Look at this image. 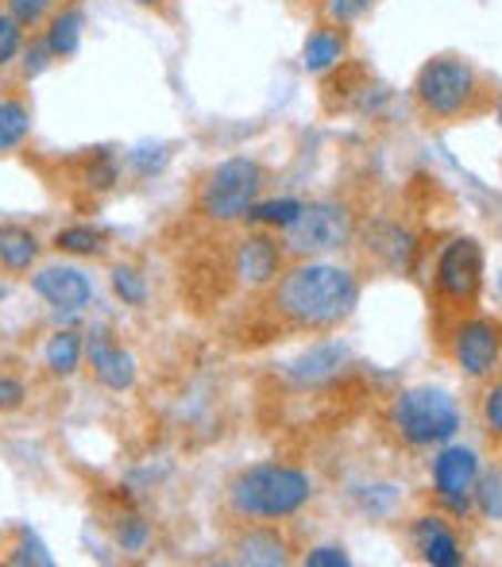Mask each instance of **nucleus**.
<instances>
[{"label":"nucleus","instance_id":"nucleus-7","mask_svg":"<svg viewBox=\"0 0 502 567\" xmlns=\"http://www.w3.org/2000/svg\"><path fill=\"white\" fill-rule=\"evenodd\" d=\"M290 259H325L356 239V213L345 202H306L294 225L278 231Z\"/></svg>","mask_w":502,"mask_h":567},{"label":"nucleus","instance_id":"nucleus-20","mask_svg":"<svg viewBox=\"0 0 502 567\" xmlns=\"http://www.w3.org/2000/svg\"><path fill=\"white\" fill-rule=\"evenodd\" d=\"M31 127H35V113H31V101L23 93L8 90L0 93V155H12L23 143L31 140Z\"/></svg>","mask_w":502,"mask_h":567},{"label":"nucleus","instance_id":"nucleus-22","mask_svg":"<svg viewBox=\"0 0 502 567\" xmlns=\"http://www.w3.org/2000/svg\"><path fill=\"white\" fill-rule=\"evenodd\" d=\"M54 251L74 255V259H98V255L109 251V239L93 225H66L54 231Z\"/></svg>","mask_w":502,"mask_h":567},{"label":"nucleus","instance_id":"nucleus-33","mask_svg":"<svg viewBox=\"0 0 502 567\" xmlns=\"http://www.w3.org/2000/svg\"><path fill=\"white\" fill-rule=\"evenodd\" d=\"M116 178H121V166H116V158L105 155V151H101V155L90 163V171H85V182H90L93 189H109Z\"/></svg>","mask_w":502,"mask_h":567},{"label":"nucleus","instance_id":"nucleus-32","mask_svg":"<svg viewBox=\"0 0 502 567\" xmlns=\"http://www.w3.org/2000/svg\"><path fill=\"white\" fill-rule=\"evenodd\" d=\"M301 564L306 567H348L352 564V556H348L345 545H317L301 556Z\"/></svg>","mask_w":502,"mask_h":567},{"label":"nucleus","instance_id":"nucleus-1","mask_svg":"<svg viewBox=\"0 0 502 567\" xmlns=\"http://www.w3.org/2000/svg\"><path fill=\"white\" fill-rule=\"evenodd\" d=\"M263 293V306L283 329L325 337L360 306V275L329 259H294Z\"/></svg>","mask_w":502,"mask_h":567},{"label":"nucleus","instance_id":"nucleus-21","mask_svg":"<svg viewBox=\"0 0 502 567\" xmlns=\"http://www.w3.org/2000/svg\"><path fill=\"white\" fill-rule=\"evenodd\" d=\"M43 367L54 379H74L85 367V337L78 329H59L43 343Z\"/></svg>","mask_w":502,"mask_h":567},{"label":"nucleus","instance_id":"nucleus-30","mask_svg":"<svg viewBox=\"0 0 502 567\" xmlns=\"http://www.w3.org/2000/svg\"><path fill=\"white\" fill-rule=\"evenodd\" d=\"M51 62H54V54H51V47H47L43 31H39V35H31L28 43H23V51H20L23 82H35V78L43 74V70L51 66Z\"/></svg>","mask_w":502,"mask_h":567},{"label":"nucleus","instance_id":"nucleus-12","mask_svg":"<svg viewBox=\"0 0 502 567\" xmlns=\"http://www.w3.org/2000/svg\"><path fill=\"white\" fill-rule=\"evenodd\" d=\"M410 545L418 553V560L433 567H460L464 564V540L452 529L449 514L433 509V514H418L410 522Z\"/></svg>","mask_w":502,"mask_h":567},{"label":"nucleus","instance_id":"nucleus-29","mask_svg":"<svg viewBox=\"0 0 502 567\" xmlns=\"http://www.w3.org/2000/svg\"><path fill=\"white\" fill-rule=\"evenodd\" d=\"M66 4V0H4V8L16 16V20L23 23L28 31H35V28H43L47 20H51L59 8Z\"/></svg>","mask_w":502,"mask_h":567},{"label":"nucleus","instance_id":"nucleus-34","mask_svg":"<svg viewBox=\"0 0 502 567\" xmlns=\"http://www.w3.org/2000/svg\"><path fill=\"white\" fill-rule=\"evenodd\" d=\"M8 564H39V567H51V556H47L43 540H35L31 533H23L20 545H16L12 556H8Z\"/></svg>","mask_w":502,"mask_h":567},{"label":"nucleus","instance_id":"nucleus-6","mask_svg":"<svg viewBox=\"0 0 502 567\" xmlns=\"http://www.w3.org/2000/svg\"><path fill=\"white\" fill-rule=\"evenodd\" d=\"M263 186H267V171H263L259 158L248 155L225 158V163L209 166L202 174L194 194V213L217 228L244 225L252 205L263 197Z\"/></svg>","mask_w":502,"mask_h":567},{"label":"nucleus","instance_id":"nucleus-3","mask_svg":"<svg viewBox=\"0 0 502 567\" xmlns=\"http://www.w3.org/2000/svg\"><path fill=\"white\" fill-rule=\"evenodd\" d=\"M317 483L298 463H252L225 486V506L236 522H290L314 502Z\"/></svg>","mask_w":502,"mask_h":567},{"label":"nucleus","instance_id":"nucleus-13","mask_svg":"<svg viewBox=\"0 0 502 567\" xmlns=\"http://www.w3.org/2000/svg\"><path fill=\"white\" fill-rule=\"evenodd\" d=\"M233 560L248 567H286L294 560V540L278 529V522H244L233 537Z\"/></svg>","mask_w":502,"mask_h":567},{"label":"nucleus","instance_id":"nucleus-26","mask_svg":"<svg viewBox=\"0 0 502 567\" xmlns=\"http://www.w3.org/2000/svg\"><path fill=\"white\" fill-rule=\"evenodd\" d=\"M475 410H480L483 433L502 444V379L499 374L491 382H483V394H480V405H475Z\"/></svg>","mask_w":502,"mask_h":567},{"label":"nucleus","instance_id":"nucleus-36","mask_svg":"<svg viewBox=\"0 0 502 567\" xmlns=\"http://www.w3.org/2000/svg\"><path fill=\"white\" fill-rule=\"evenodd\" d=\"M376 4V0H329V20L332 23H352V20H360L368 8Z\"/></svg>","mask_w":502,"mask_h":567},{"label":"nucleus","instance_id":"nucleus-35","mask_svg":"<svg viewBox=\"0 0 502 567\" xmlns=\"http://www.w3.org/2000/svg\"><path fill=\"white\" fill-rule=\"evenodd\" d=\"M28 402V386L16 374H0V413H16Z\"/></svg>","mask_w":502,"mask_h":567},{"label":"nucleus","instance_id":"nucleus-37","mask_svg":"<svg viewBox=\"0 0 502 567\" xmlns=\"http://www.w3.org/2000/svg\"><path fill=\"white\" fill-rule=\"evenodd\" d=\"M132 4L151 8V12H163V8H166V0H132Z\"/></svg>","mask_w":502,"mask_h":567},{"label":"nucleus","instance_id":"nucleus-15","mask_svg":"<svg viewBox=\"0 0 502 567\" xmlns=\"http://www.w3.org/2000/svg\"><path fill=\"white\" fill-rule=\"evenodd\" d=\"M348 359L352 355H348V348L340 340H317L286 367V379L301 390H317V386H325V382L337 379V374L348 367Z\"/></svg>","mask_w":502,"mask_h":567},{"label":"nucleus","instance_id":"nucleus-2","mask_svg":"<svg viewBox=\"0 0 502 567\" xmlns=\"http://www.w3.org/2000/svg\"><path fill=\"white\" fill-rule=\"evenodd\" d=\"M410 97L429 124H464L495 113L502 90L464 54H433L413 78Z\"/></svg>","mask_w":502,"mask_h":567},{"label":"nucleus","instance_id":"nucleus-17","mask_svg":"<svg viewBox=\"0 0 502 567\" xmlns=\"http://www.w3.org/2000/svg\"><path fill=\"white\" fill-rule=\"evenodd\" d=\"M348 47H352L348 28H345V23L329 20V23H321V28H314L306 35V43H301V66H306L309 74H329V70L345 66Z\"/></svg>","mask_w":502,"mask_h":567},{"label":"nucleus","instance_id":"nucleus-5","mask_svg":"<svg viewBox=\"0 0 502 567\" xmlns=\"http://www.w3.org/2000/svg\"><path fill=\"white\" fill-rule=\"evenodd\" d=\"M483 275H488V259L475 236H452L449 244H441L433 259V306L441 329L480 309Z\"/></svg>","mask_w":502,"mask_h":567},{"label":"nucleus","instance_id":"nucleus-31","mask_svg":"<svg viewBox=\"0 0 502 567\" xmlns=\"http://www.w3.org/2000/svg\"><path fill=\"white\" fill-rule=\"evenodd\" d=\"M166 158H171V151L163 147V143H155V147H151V143H140V147H132L127 151V158L124 163L132 166L135 174H140V178H151V174H158L166 166Z\"/></svg>","mask_w":502,"mask_h":567},{"label":"nucleus","instance_id":"nucleus-9","mask_svg":"<svg viewBox=\"0 0 502 567\" xmlns=\"http://www.w3.org/2000/svg\"><path fill=\"white\" fill-rule=\"evenodd\" d=\"M483 463L480 452L472 444L449 441L441 449H433V463H429V478H433V502L441 514L457 517H472V494H475V478H480Z\"/></svg>","mask_w":502,"mask_h":567},{"label":"nucleus","instance_id":"nucleus-27","mask_svg":"<svg viewBox=\"0 0 502 567\" xmlns=\"http://www.w3.org/2000/svg\"><path fill=\"white\" fill-rule=\"evenodd\" d=\"M113 540H116V548L127 556H140V553H147V545H151V525L143 522L140 514H124L121 522H116V529H113Z\"/></svg>","mask_w":502,"mask_h":567},{"label":"nucleus","instance_id":"nucleus-18","mask_svg":"<svg viewBox=\"0 0 502 567\" xmlns=\"http://www.w3.org/2000/svg\"><path fill=\"white\" fill-rule=\"evenodd\" d=\"M82 35H85V8L82 4H62L51 20L43 23V39L51 47L54 62H66L82 51Z\"/></svg>","mask_w":502,"mask_h":567},{"label":"nucleus","instance_id":"nucleus-25","mask_svg":"<svg viewBox=\"0 0 502 567\" xmlns=\"http://www.w3.org/2000/svg\"><path fill=\"white\" fill-rule=\"evenodd\" d=\"M109 278H113V293L124 301V306H132V309L147 306L151 286H147V278H143L140 267H132V262H116L113 275H109Z\"/></svg>","mask_w":502,"mask_h":567},{"label":"nucleus","instance_id":"nucleus-4","mask_svg":"<svg viewBox=\"0 0 502 567\" xmlns=\"http://www.w3.org/2000/svg\"><path fill=\"white\" fill-rule=\"evenodd\" d=\"M387 429L395 433L398 444L413 452L441 449V444L457 441L464 429V413L460 402L441 386H406L390 398L387 405Z\"/></svg>","mask_w":502,"mask_h":567},{"label":"nucleus","instance_id":"nucleus-38","mask_svg":"<svg viewBox=\"0 0 502 567\" xmlns=\"http://www.w3.org/2000/svg\"><path fill=\"white\" fill-rule=\"evenodd\" d=\"M499 293H502V270H499Z\"/></svg>","mask_w":502,"mask_h":567},{"label":"nucleus","instance_id":"nucleus-8","mask_svg":"<svg viewBox=\"0 0 502 567\" xmlns=\"http://www.w3.org/2000/svg\"><path fill=\"white\" fill-rule=\"evenodd\" d=\"M441 348L468 382L483 386L502 374V321L480 313V309L441 329Z\"/></svg>","mask_w":502,"mask_h":567},{"label":"nucleus","instance_id":"nucleus-10","mask_svg":"<svg viewBox=\"0 0 502 567\" xmlns=\"http://www.w3.org/2000/svg\"><path fill=\"white\" fill-rule=\"evenodd\" d=\"M286 262H290V255H286L283 239H278V231L270 236L267 228L244 231V236L233 244V251H228V270H233L236 282L252 293L267 290V286L286 270Z\"/></svg>","mask_w":502,"mask_h":567},{"label":"nucleus","instance_id":"nucleus-11","mask_svg":"<svg viewBox=\"0 0 502 567\" xmlns=\"http://www.w3.org/2000/svg\"><path fill=\"white\" fill-rule=\"evenodd\" d=\"M31 290L59 313H82L93 306V278L78 262H47L31 275Z\"/></svg>","mask_w":502,"mask_h":567},{"label":"nucleus","instance_id":"nucleus-23","mask_svg":"<svg viewBox=\"0 0 502 567\" xmlns=\"http://www.w3.org/2000/svg\"><path fill=\"white\" fill-rule=\"evenodd\" d=\"M306 202H294V197H270V202H255L252 213L244 217V225H255V228H267V231H283L286 225H294V217L301 213Z\"/></svg>","mask_w":502,"mask_h":567},{"label":"nucleus","instance_id":"nucleus-19","mask_svg":"<svg viewBox=\"0 0 502 567\" xmlns=\"http://www.w3.org/2000/svg\"><path fill=\"white\" fill-rule=\"evenodd\" d=\"M43 255V244L28 225H16V220H4L0 225V270L8 275H28L31 267Z\"/></svg>","mask_w":502,"mask_h":567},{"label":"nucleus","instance_id":"nucleus-24","mask_svg":"<svg viewBox=\"0 0 502 567\" xmlns=\"http://www.w3.org/2000/svg\"><path fill=\"white\" fill-rule=\"evenodd\" d=\"M472 514H480L483 522H502V467L480 471L472 494Z\"/></svg>","mask_w":502,"mask_h":567},{"label":"nucleus","instance_id":"nucleus-16","mask_svg":"<svg viewBox=\"0 0 502 567\" xmlns=\"http://www.w3.org/2000/svg\"><path fill=\"white\" fill-rule=\"evenodd\" d=\"M363 247H368V255L379 262V267L395 270V275L410 270L413 255H418V239H413L402 225H390V220L368 225V231H363Z\"/></svg>","mask_w":502,"mask_h":567},{"label":"nucleus","instance_id":"nucleus-28","mask_svg":"<svg viewBox=\"0 0 502 567\" xmlns=\"http://www.w3.org/2000/svg\"><path fill=\"white\" fill-rule=\"evenodd\" d=\"M23 43H28V28H23V23L16 20L4 4H0V70L12 66V62H20Z\"/></svg>","mask_w":502,"mask_h":567},{"label":"nucleus","instance_id":"nucleus-14","mask_svg":"<svg viewBox=\"0 0 502 567\" xmlns=\"http://www.w3.org/2000/svg\"><path fill=\"white\" fill-rule=\"evenodd\" d=\"M85 363H90L93 379L105 390H113V394H124V390L135 386V355L109 332H90L85 337Z\"/></svg>","mask_w":502,"mask_h":567}]
</instances>
